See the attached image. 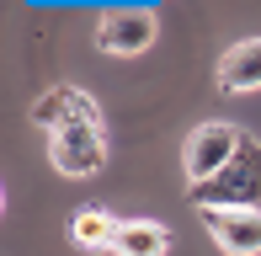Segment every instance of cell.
<instances>
[{
    "label": "cell",
    "mask_w": 261,
    "mask_h": 256,
    "mask_svg": "<svg viewBox=\"0 0 261 256\" xmlns=\"http://www.w3.org/2000/svg\"><path fill=\"white\" fill-rule=\"evenodd\" d=\"M197 208H261V139L245 134L240 149H234V160L219 171L213 182H197V187H187Z\"/></svg>",
    "instance_id": "1"
},
{
    "label": "cell",
    "mask_w": 261,
    "mask_h": 256,
    "mask_svg": "<svg viewBox=\"0 0 261 256\" xmlns=\"http://www.w3.org/2000/svg\"><path fill=\"white\" fill-rule=\"evenodd\" d=\"M240 139H245V128H234V123H197L192 134H187V144H181L187 182H192V187H197V182H213L234 160Z\"/></svg>",
    "instance_id": "2"
},
{
    "label": "cell",
    "mask_w": 261,
    "mask_h": 256,
    "mask_svg": "<svg viewBox=\"0 0 261 256\" xmlns=\"http://www.w3.org/2000/svg\"><path fill=\"white\" fill-rule=\"evenodd\" d=\"M48 160L59 176H96V171L107 166V139L96 123H69L59 128V134H48Z\"/></svg>",
    "instance_id": "3"
},
{
    "label": "cell",
    "mask_w": 261,
    "mask_h": 256,
    "mask_svg": "<svg viewBox=\"0 0 261 256\" xmlns=\"http://www.w3.org/2000/svg\"><path fill=\"white\" fill-rule=\"evenodd\" d=\"M155 38H160V16L149 6H123V11H107V16L96 21V48L117 54V59L144 54Z\"/></svg>",
    "instance_id": "4"
},
{
    "label": "cell",
    "mask_w": 261,
    "mask_h": 256,
    "mask_svg": "<svg viewBox=\"0 0 261 256\" xmlns=\"http://www.w3.org/2000/svg\"><path fill=\"white\" fill-rule=\"evenodd\" d=\"M203 224L224 256H261V208H208Z\"/></svg>",
    "instance_id": "5"
},
{
    "label": "cell",
    "mask_w": 261,
    "mask_h": 256,
    "mask_svg": "<svg viewBox=\"0 0 261 256\" xmlns=\"http://www.w3.org/2000/svg\"><path fill=\"white\" fill-rule=\"evenodd\" d=\"M69 123H96V128H101L96 96H86L80 86H54V91H43V96L32 101V128L59 134V128H69Z\"/></svg>",
    "instance_id": "6"
},
{
    "label": "cell",
    "mask_w": 261,
    "mask_h": 256,
    "mask_svg": "<svg viewBox=\"0 0 261 256\" xmlns=\"http://www.w3.org/2000/svg\"><path fill=\"white\" fill-rule=\"evenodd\" d=\"M219 91H229V96L261 91V38L234 43V48L219 59Z\"/></svg>",
    "instance_id": "7"
},
{
    "label": "cell",
    "mask_w": 261,
    "mask_h": 256,
    "mask_svg": "<svg viewBox=\"0 0 261 256\" xmlns=\"http://www.w3.org/2000/svg\"><path fill=\"white\" fill-rule=\"evenodd\" d=\"M112 251L117 256H165V251H171V229L155 224V219H123Z\"/></svg>",
    "instance_id": "8"
},
{
    "label": "cell",
    "mask_w": 261,
    "mask_h": 256,
    "mask_svg": "<svg viewBox=\"0 0 261 256\" xmlns=\"http://www.w3.org/2000/svg\"><path fill=\"white\" fill-rule=\"evenodd\" d=\"M69 240L86 251H112L117 240V219L107 214V208H80L75 219H69Z\"/></svg>",
    "instance_id": "9"
}]
</instances>
